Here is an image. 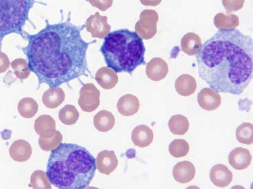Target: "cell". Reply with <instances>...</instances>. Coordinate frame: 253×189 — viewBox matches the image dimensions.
I'll return each instance as SVG.
<instances>
[{
    "label": "cell",
    "instance_id": "cell-1",
    "mask_svg": "<svg viewBox=\"0 0 253 189\" xmlns=\"http://www.w3.org/2000/svg\"><path fill=\"white\" fill-rule=\"evenodd\" d=\"M45 22V27L29 40L26 48L29 69L38 78V89L42 83L58 87L82 76L92 78L86 52L97 41L86 42L82 38L85 23H72L70 11L65 21L62 16L59 23Z\"/></svg>",
    "mask_w": 253,
    "mask_h": 189
},
{
    "label": "cell",
    "instance_id": "cell-2",
    "mask_svg": "<svg viewBox=\"0 0 253 189\" xmlns=\"http://www.w3.org/2000/svg\"><path fill=\"white\" fill-rule=\"evenodd\" d=\"M195 57L200 78L218 93L240 95L253 79L252 38L235 28L218 30Z\"/></svg>",
    "mask_w": 253,
    "mask_h": 189
},
{
    "label": "cell",
    "instance_id": "cell-3",
    "mask_svg": "<svg viewBox=\"0 0 253 189\" xmlns=\"http://www.w3.org/2000/svg\"><path fill=\"white\" fill-rule=\"evenodd\" d=\"M95 159L85 147L61 142L51 150L46 174L51 184L60 189H82L88 187L96 171Z\"/></svg>",
    "mask_w": 253,
    "mask_h": 189
},
{
    "label": "cell",
    "instance_id": "cell-4",
    "mask_svg": "<svg viewBox=\"0 0 253 189\" xmlns=\"http://www.w3.org/2000/svg\"><path fill=\"white\" fill-rule=\"evenodd\" d=\"M99 51L106 66L116 73L130 76L140 65L146 64L145 47L143 40L135 31L122 28L109 33Z\"/></svg>",
    "mask_w": 253,
    "mask_h": 189
},
{
    "label": "cell",
    "instance_id": "cell-5",
    "mask_svg": "<svg viewBox=\"0 0 253 189\" xmlns=\"http://www.w3.org/2000/svg\"><path fill=\"white\" fill-rule=\"evenodd\" d=\"M34 0H0V43L6 35L20 32Z\"/></svg>",
    "mask_w": 253,
    "mask_h": 189
},
{
    "label": "cell",
    "instance_id": "cell-6",
    "mask_svg": "<svg viewBox=\"0 0 253 189\" xmlns=\"http://www.w3.org/2000/svg\"><path fill=\"white\" fill-rule=\"evenodd\" d=\"M80 95L78 104L83 111L91 112L97 108L100 104V92L93 85H84Z\"/></svg>",
    "mask_w": 253,
    "mask_h": 189
},
{
    "label": "cell",
    "instance_id": "cell-7",
    "mask_svg": "<svg viewBox=\"0 0 253 189\" xmlns=\"http://www.w3.org/2000/svg\"><path fill=\"white\" fill-rule=\"evenodd\" d=\"M200 106L207 111L217 109L221 104V98L218 92L211 88L202 89L197 95Z\"/></svg>",
    "mask_w": 253,
    "mask_h": 189
},
{
    "label": "cell",
    "instance_id": "cell-8",
    "mask_svg": "<svg viewBox=\"0 0 253 189\" xmlns=\"http://www.w3.org/2000/svg\"><path fill=\"white\" fill-rule=\"evenodd\" d=\"M118 160L114 151L104 150L98 153L96 159V167L103 174L109 175L117 168Z\"/></svg>",
    "mask_w": 253,
    "mask_h": 189
},
{
    "label": "cell",
    "instance_id": "cell-9",
    "mask_svg": "<svg viewBox=\"0 0 253 189\" xmlns=\"http://www.w3.org/2000/svg\"><path fill=\"white\" fill-rule=\"evenodd\" d=\"M141 14L144 16V18L140 28V35L145 39H151L155 35L157 31L158 14L153 10H145Z\"/></svg>",
    "mask_w": 253,
    "mask_h": 189
},
{
    "label": "cell",
    "instance_id": "cell-10",
    "mask_svg": "<svg viewBox=\"0 0 253 189\" xmlns=\"http://www.w3.org/2000/svg\"><path fill=\"white\" fill-rule=\"evenodd\" d=\"M210 178L215 186L224 188L229 186L232 182L233 174L226 166L218 164L211 168Z\"/></svg>",
    "mask_w": 253,
    "mask_h": 189
},
{
    "label": "cell",
    "instance_id": "cell-11",
    "mask_svg": "<svg viewBox=\"0 0 253 189\" xmlns=\"http://www.w3.org/2000/svg\"><path fill=\"white\" fill-rule=\"evenodd\" d=\"M252 158L250 151L240 147L233 149L228 155L229 164L237 170L246 169L251 164Z\"/></svg>",
    "mask_w": 253,
    "mask_h": 189
},
{
    "label": "cell",
    "instance_id": "cell-12",
    "mask_svg": "<svg viewBox=\"0 0 253 189\" xmlns=\"http://www.w3.org/2000/svg\"><path fill=\"white\" fill-rule=\"evenodd\" d=\"M169 72L167 62L160 57L152 58L147 64L146 73L147 77L154 81L164 79Z\"/></svg>",
    "mask_w": 253,
    "mask_h": 189
},
{
    "label": "cell",
    "instance_id": "cell-13",
    "mask_svg": "<svg viewBox=\"0 0 253 189\" xmlns=\"http://www.w3.org/2000/svg\"><path fill=\"white\" fill-rule=\"evenodd\" d=\"M195 168L193 164L187 160L178 162L172 170L174 180L181 184H186L191 181L195 177Z\"/></svg>",
    "mask_w": 253,
    "mask_h": 189
},
{
    "label": "cell",
    "instance_id": "cell-14",
    "mask_svg": "<svg viewBox=\"0 0 253 189\" xmlns=\"http://www.w3.org/2000/svg\"><path fill=\"white\" fill-rule=\"evenodd\" d=\"M34 129L40 137L49 138L53 136L56 131V122L50 115L43 114L38 117L34 123Z\"/></svg>",
    "mask_w": 253,
    "mask_h": 189
},
{
    "label": "cell",
    "instance_id": "cell-15",
    "mask_svg": "<svg viewBox=\"0 0 253 189\" xmlns=\"http://www.w3.org/2000/svg\"><path fill=\"white\" fill-rule=\"evenodd\" d=\"M9 153L11 158L18 162L27 161L31 157L32 150L30 144L25 140H18L10 145Z\"/></svg>",
    "mask_w": 253,
    "mask_h": 189
},
{
    "label": "cell",
    "instance_id": "cell-16",
    "mask_svg": "<svg viewBox=\"0 0 253 189\" xmlns=\"http://www.w3.org/2000/svg\"><path fill=\"white\" fill-rule=\"evenodd\" d=\"M154 134L152 130L145 125L136 126L131 133V140L136 146L145 147L153 142Z\"/></svg>",
    "mask_w": 253,
    "mask_h": 189
},
{
    "label": "cell",
    "instance_id": "cell-17",
    "mask_svg": "<svg viewBox=\"0 0 253 189\" xmlns=\"http://www.w3.org/2000/svg\"><path fill=\"white\" fill-rule=\"evenodd\" d=\"M138 99L132 94H126L118 100L117 107L119 112L125 116H132L136 113L139 108Z\"/></svg>",
    "mask_w": 253,
    "mask_h": 189
},
{
    "label": "cell",
    "instance_id": "cell-18",
    "mask_svg": "<svg viewBox=\"0 0 253 189\" xmlns=\"http://www.w3.org/2000/svg\"><path fill=\"white\" fill-rule=\"evenodd\" d=\"M176 92L183 96L193 94L197 88L195 79L192 76L184 74L179 76L175 82Z\"/></svg>",
    "mask_w": 253,
    "mask_h": 189
},
{
    "label": "cell",
    "instance_id": "cell-19",
    "mask_svg": "<svg viewBox=\"0 0 253 189\" xmlns=\"http://www.w3.org/2000/svg\"><path fill=\"white\" fill-rule=\"evenodd\" d=\"M65 94L58 87L50 88L42 96V101L47 108L53 109L59 106L64 100Z\"/></svg>",
    "mask_w": 253,
    "mask_h": 189
},
{
    "label": "cell",
    "instance_id": "cell-20",
    "mask_svg": "<svg viewBox=\"0 0 253 189\" xmlns=\"http://www.w3.org/2000/svg\"><path fill=\"white\" fill-rule=\"evenodd\" d=\"M115 119L110 111L102 110L97 112L93 117L95 128L101 132H106L111 130L114 126Z\"/></svg>",
    "mask_w": 253,
    "mask_h": 189
},
{
    "label": "cell",
    "instance_id": "cell-21",
    "mask_svg": "<svg viewBox=\"0 0 253 189\" xmlns=\"http://www.w3.org/2000/svg\"><path fill=\"white\" fill-rule=\"evenodd\" d=\"M201 46L200 37L194 33L189 32L185 34L181 40L182 51L189 56L195 55Z\"/></svg>",
    "mask_w": 253,
    "mask_h": 189
},
{
    "label": "cell",
    "instance_id": "cell-22",
    "mask_svg": "<svg viewBox=\"0 0 253 189\" xmlns=\"http://www.w3.org/2000/svg\"><path fill=\"white\" fill-rule=\"evenodd\" d=\"M168 126L173 134L183 135L189 129V123L185 116L181 114H176L172 116L169 119Z\"/></svg>",
    "mask_w": 253,
    "mask_h": 189
},
{
    "label": "cell",
    "instance_id": "cell-23",
    "mask_svg": "<svg viewBox=\"0 0 253 189\" xmlns=\"http://www.w3.org/2000/svg\"><path fill=\"white\" fill-rule=\"evenodd\" d=\"M213 23L217 29L229 30L238 26L239 19L238 16L235 14L226 15L222 13H219L215 16Z\"/></svg>",
    "mask_w": 253,
    "mask_h": 189
},
{
    "label": "cell",
    "instance_id": "cell-24",
    "mask_svg": "<svg viewBox=\"0 0 253 189\" xmlns=\"http://www.w3.org/2000/svg\"><path fill=\"white\" fill-rule=\"evenodd\" d=\"M39 106L32 97H26L18 102L17 109L20 115L25 118H31L37 113Z\"/></svg>",
    "mask_w": 253,
    "mask_h": 189
},
{
    "label": "cell",
    "instance_id": "cell-25",
    "mask_svg": "<svg viewBox=\"0 0 253 189\" xmlns=\"http://www.w3.org/2000/svg\"><path fill=\"white\" fill-rule=\"evenodd\" d=\"M79 113L73 105L67 104L61 108L58 117L60 121L66 125L74 124L79 118Z\"/></svg>",
    "mask_w": 253,
    "mask_h": 189
},
{
    "label": "cell",
    "instance_id": "cell-26",
    "mask_svg": "<svg viewBox=\"0 0 253 189\" xmlns=\"http://www.w3.org/2000/svg\"><path fill=\"white\" fill-rule=\"evenodd\" d=\"M236 137L241 143L250 145L253 142V125L250 123L243 122L236 131Z\"/></svg>",
    "mask_w": 253,
    "mask_h": 189
},
{
    "label": "cell",
    "instance_id": "cell-27",
    "mask_svg": "<svg viewBox=\"0 0 253 189\" xmlns=\"http://www.w3.org/2000/svg\"><path fill=\"white\" fill-rule=\"evenodd\" d=\"M30 187L34 189H50L51 183L46 174L42 170H36L31 176Z\"/></svg>",
    "mask_w": 253,
    "mask_h": 189
},
{
    "label": "cell",
    "instance_id": "cell-28",
    "mask_svg": "<svg viewBox=\"0 0 253 189\" xmlns=\"http://www.w3.org/2000/svg\"><path fill=\"white\" fill-rule=\"evenodd\" d=\"M189 143L183 139L174 140L169 146V153L175 158L185 156L189 152Z\"/></svg>",
    "mask_w": 253,
    "mask_h": 189
},
{
    "label": "cell",
    "instance_id": "cell-29",
    "mask_svg": "<svg viewBox=\"0 0 253 189\" xmlns=\"http://www.w3.org/2000/svg\"><path fill=\"white\" fill-rule=\"evenodd\" d=\"M62 140V135L59 131L56 130L53 136L50 138H43L40 137L38 142L42 149L45 151H49L59 145Z\"/></svg>",
    "mask_w": 253,
    "mask_h": 189
},
{
    "label": "cell",
    "instance_id": "cell-30",
    "mask_svg": "<svg viewBox=\"0 0 253 189\" xmlns=\"http://www.w3.org/2000/svg\"><path fill=\"white\" fill-rule=\"evenodd\" d=\"M11 67L13 69L14 74L17 78L23 80L27 78L30 74V70L26 60L19 58L12 61Z\"/></svg>",
    "mask_w": 253,
    "mask_h": 189
},
{
    "label": "cell",
    "instance_id": "cell-31",
    "mask_svg": "<svg viewBox=\"0 0 253 189\" xmlns=\"http://www.w3.org/2000/svg\"><path fill=\"white\" fill-rule=\"evenodd\" d=\"M244 0H222L223 5L229 14L232 11H237L242 8Z\"/></svg>",
    "mask_w": 253,
    "mask_h": 189
},
{
    "label": "cell",
    "instance_id": "cell-32",
    "mask_svg": "<svg viewBox=\"0 0 253 189\" xmlns=\"http://www.w3.org/2000/svg\"><path fill=\"white\" fill-rule=\"evenodd\" d=\"M92 6L98 7L100 10H105L111 6L113 0H86Z\"/></svg>",
    "mask_w": 253,
    "mask_h": 189
},
{
    "label": "cell",
    "instance_id": "cell-33",
    "mask_svg": "<svg viewBox=\"0 0 253 189\" xmlns=\"http://www.w3.org/2000/svg\"><path fill=\"white\" fill-rule=\"evenodd\" d=\"M10 61L7 55L0 51V73L5 72L9 67Z\"/></svg>",
    "mask_w": 253,
    "mask_h": 189
},
{
    "label": "cell",
    "instance_id": "cell-34",
    "mask_svg": "<svg viewBox=\"0 0 253 189\" xmlns=\"http://www.w3.org/2000/svg\"><path fill=\"white\" fill-rule=\"evenodd\" d=\"M250 100H247L246 103H245L244 99H240L239 101L238 104L239 105L240 110H246L247 112L250 110V105L252 104V102L249 103Z\"/></svg>",
    "mask_w": 253,
    "mask_h": 189
},
{
    "label": "cell",
    "instance_id": "cell-35",
    "mask_svg": "<svg viewBox=\"0 0 253 189\" xmlns=\"http://www.w3.org/2000/svg\"><path fill=\"white\" fill-rule=\"evenodd\" d=\"M141 2L145 5L156 6L159 4L162 0H140Z\"/></svg>",
    "mask_w": 253,
    "mask_h": 189
}]
</instances>
